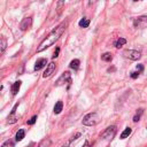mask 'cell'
<instances>
[{
  "instance_id": "ffe728a7",
  "label": "cell",
  "mask_w": 147,
  "mask_h": 147,
  "mask_svg": "<svg viewBox=\"0 0 147 147\" xmlns=\"http://www.w3.org/2000/svg\"><path fill=\"white\" fill-rule=\"evenodd\" d=\"M131 133H132V129H131V128H125V130L121 133V139H125V138H128Z\"/></svg>"
},
{
  "instance_id": "4316f807",
  "label": "cell",
  "mask_w": 147,
  "mask_h": 147,
  "mask_svg": "<svg viewBox=\"0 0 147 147\" xmlns=\"http://www.w3.org/2000/svg\"><path fill=\"white\" fill-rule=\"evenodd\" d=\"M142 70H144V65H142V64H138V65H137V71L141 72Z\"/></svg>"
},
{
  "instance_id": "277c9868",
  "label": "cell",
  "mask_w": 147,
  "mask_h": 147,
  "mask_svg": "<svg viewBox=\"0 0 147 147\" xmlns=\"http://www.w3.org/2000/svg\"><path fill=\"white\" fill-rule=\"evenodd\" d=\"M123 56L126 59H130L132 61H137L141 57V53L138 51H134V49H125V51H123Z\"/></svg>"
},
{
  "instance_id": "44dd1931",
  "label": "cell",
  "mask_w": 147,
  "mask_h": 147,
  "mask_svg": "<svg viewBox=\"0 0 147 147\" xmlns=\"http://www.w3.org/2000/svg\"><path fill=\"white\" fill-rule=\"evenodd\" d=\"M101 60L102 61H105V62H110L112 60H113V56H112V54L110 53H104L102 55H101Z\"/></svg>"
},
{
  "instance_id": "2e32d148",
  "label": "cell",
  "mask_w": 147,
  "mask_h": 147,
  "mask_svg": "<svg viewBox=\"0 0 147 147\" xmlns=\"http://www.w3.org/2000/svg\"><path fill=\"white\" fill-rule=\"evenodd\" d=\"M51 144H52L51 139H49V138H45V139H43V140L38 144V146H37V147H49V146H51Z\"/></svg>"
},
{
  "instance_id": "52a82bcc",
  "label": "cell",
  "mask_w": 147,
  "mask_h": 147,
  "mask_svg": "<svg viewBox=\"0 0 147 147\" xmlns=\"http://www.w3.org/2000/svg\"><path fill=\"white\" fill-rule=\"evenodd\" d=\"M31 25H32V17H25V19H23V21L21 22L20 29H21L22 31H27L28 29L31 28Z\"/></svg>"
},
{
  "instance_id": "d4e9b609",
  "label": "cell",
  "mask_w": 147,
  "mask_h": 147,
  "mask_svg": "<svg viewBox=\"0 0 147 147\" xmlns=\"http://www.w3.org/2000/svg\"><path fill=\"white\" fill-rule=\"evenodd\" d=\"M36 121H37V115L32 116V117H31V118H30V120H29L27 123H28L29 125H32V124H35V123H36Z\"/></svg>"
},
{
  "instance_id": "30bf717a",
  "label": "cell",
  "mask_w": 147,
  "mask_h": 147,
  "mask_svg": "<svg viewBox=\"0 0 147 147\" xmlns=\"http://www.w3.org/2000/svg\"><path fill=\"white\" fill-rule=\"evenodd\" d=\"M81 136H82V133H81V132L75 133V134H74V136H72V137H71V138H70V139H69V140L65 142V144H63L61 147H70V145H71L74 141H75V140H77V139H78Z\"/></svg>"
},
{
  "instance_id": "e0dca14e",
  "label": "cell",
  "mask_w": 147,
  "mask_h": 147,
  "mask_svg": "<svg viewBox=\"0 0 147 147\" xmlns=\"http://www.w3.org/2000/svg\"><path fill=\"white\" fill-rule=\"evenodd\" d=\"M78 25H80L81 28H88V27L90 25V20L86 19V17H84V19H82V20L78 22Z\"/></svg>"
},
{
  "instance_id": "83f0119b",
  "label": "cell",
  "mask_w": 147,
  "mask_h": 147,
  "mask_svg": "<svg viewBox=\"0 0 147 147\" xmlns=\"http://www.w3.org/2000/svg\"><path fill=\"white\" fill-rule=\"evenodd\" d=\"M83 147H91V146H90L89 141H85V144H84V146H83Z\"/></svg>"
},
{
  "instance_id": "cb8c5ba5",
  "label": "cell",
  "mask_w": 147,
  "mask_h": 147,
  "mask_svg": "<svg viewBox=\"0 0 147 147\" xmlns=\"http://www.w3.org/2000/svg\"><path fill=\"white\" fill-rule=\"evenodd\" d=\"M140 75V72L139 71H132L131 74H130V76H131V78L132 80H136V78H138V76Z\"/></svg>"
},
{
  "instance_id": "ba28073f",
  "label": "cell",
  "mask_w": 147,
  "mask_h": 147,
  "mask_svg": "<svg viewBox=\"0 0 147 147\" xmlns=\"http://www.w3.org/2000/svg\"><path fill=\"white\" fill-rule=\"evenodd\" d=\"M54 71H55V63H54V62H51L49 64H47L46 70H45V72L43 74V77H44V78H48Z\"/></svg>"
},
{
  "instance_id": "ac0fdd59",
  "label": "cell",
  "mask_w": 147,
  "mask_h": 147,
  "mask_svg": "<svg viewBox=\"0 0 147 147\" xmlns=\"http://www.w3.org/2000/svg\"><path fill=\"white\" fill-rule=\"evenodd\" d=\"M125 44H126V39H125V38H120V39H117V40L115 41L114 45H115L116 48H121V47H122L123 45H125Z\"/></svg>"
},
{
  "instance_id": "5b68a950",
  "label": "cell",
  "mask_w": 147,
  "mask_h": 147,
  "mask_svg": "<svg viewBox=\"0 0 147 147\" xmlns=\"http://www.w3.org/2000/svg\"><path fill=\"white\" fill-rule=\"evenodd\" d=\"M133 27L137 29H145L147 28V15H142L139 17H136L133 20Z\"/></svg>"
},
{
  "instance_id": "f1b7e54d",
  "label": "cell",
  "mask_w": 147,
  "mask_h": 147,
  "mask_svg": "<svg viewBox=\"0 0 147 147\" xmlns=\"http://www.w3.org/2000/svg\"><path fill=\"white\" fill-rule=\"evenodd\" d=\"M114 70H115V68H109L108 69V71H114Z\"/></svg>"
},
{
  "instance_id": "5bb4252c",
  "label": "cell",
  "mask_w": 147,
  "mask_h": 147,
  "mask_svg": "<svg viewBox=\"0 0 147 147\" xmlns=\"http://www.w3.org/2000/svg\"><path fill=\"white\" fill-rule=\"evenodd\" d=\"M24 137H25V131H24L23 129H20V130L16 132V134H15V140H16V141H21V140H23Z\"/></svg>"
},
{
  "instance_id": "9a60e30c",
  "label": "cell",
  "mask_w": 147,
  "mask_h": 147,
  "mask_svg": "<svg viewBox=\"0 0 147 147\" xmlns=\"http://www.w3.org/2000/svg\"><path fill=\"white\" fill-rule=\"evenodd\" d=\"M80 64H81V61H80L78 59H75V60H72V61L70 62L69 67H70L71 69H74V70H78V68H80Z\"/></svg>"
},
{
  "instance_id": "7a4b0ae2",
  "label": "cell",
  "mask_w": 147,
  "mask_h": 147,
  "mask_svg": "<svg viewBox=\"0 0 147 147\" xmlns=\"http://www.w3.org/2000/svg\"><path fill=\"white\" fill-rule=\"evenodd\" d=\"M99 122H100V116L98 115V113H94V112L85 115L83 117V121H82L83 125H85V126H94Z\"/></svg>"
},
{
  "instance_id": "4fadbf2b",
  "label": "cell",
  "mask_w": 147,
  "mask_h": 147,
  "mask_svg": "<svg viewBox=\"0 0 147 147\" xmlns=\"http://www.w3.org/2000/svg\"><path fill=\"white\" fill-rule=\"evenodd\" d=\"M6 48H7V41H6L5 37H1V39H0V53L4 54Z\"/></svg>"
},
{
  "instance_id": "484cf974",
  "label": "cell",
  "mask_w": 147,
  "mask_h": 147,
  "mask_svg": "<svg viewBox=\"0 0 147 147\" xmlns=\"http://www.w3.org/2000/svg\"><path fill=\"white\" fill-rule=\"evenodd\" d=\"M59 53H60V47H56V49H55V52H54V55H53V59L57 57V56H59Z\"/></svg>"
},
{
  "instance_id": "7c38bea8",
  "label": "cell",
  "mask_w": 147,
  "mask_h": 147,
  "mask_svg": "<svg viewBox=\"0 0 147 147\" xmlns=\"http://www.w3.org/2000/svg\"><path fill=\"white\" fill-rule=\"evenodd\" d=\"M62 109H63V102L62 101H57L56 104H55V106H54V108H53V112H54V114H60L61 112H62Z\"/></svg>"
},
{
  "instance_id": "3957f363",
  "label": "cell",
  "mask_w": 147,
  "mask_h": 147,
  "mask_svg": "<svg viewBox=\"0 0 147 147\" xmlns=\"http://www.w3.org/2000/svg\"><path fill=\"white\" fill-rule=\"evenodd\" d=\"M116 131H117V128L115 125H110L108 126L102 133H101V138L102 139H107V140H112L115 134H116Z\"/></svg>"
},
{
  "instance_id": "9c48e42d",
  "label": "cell",
  "mask_w": 147,
  "mask_h": 147,
  "mask_svg": "<svg viewBox=\"0 0 147 147\" xmlns=\"http://www.w3.org/2000/svg\"><path fill=\"white\" fill-rule=\"evenodd\" d=\"M47 64V60L45 59V57H41V59H38L37 61H36V63H35V71H38V70H40V69H43L45 65Z\"/></svg>"
},
{
  "instance_id": "8fae6325",
  "label": "cell",
  "mask_w": 147,
  "mask_h": 147,
  "mask_svg": "<svg viewBox=\"0 0 147 147\" xmlns=\"http://www.w3.org/2000/svg\"><path fill=\"white\" fill-rule=\"evenodd\" d=\"M21 85H22V82L21 81H17V82H15L13 84V86H12V93H13V96H16L17 94V92L20 91Z\"/></svg>"
},
{
  "instance_id": "603a6c76",
  "label": "cell",
  "mask_w": 147,
  "mask_h": 147,
  "mask_svg": "<svg viewBox=\"0 0 147 147\" xmlns=\"http://www.w3.org/2000/svg\"><path fill=\"white\" fill-rule=\"evenodd\" d=\"M1 147H14V142L12 140H7L1 145Z\"/></svg>"
},
{
  "instance_id": "7402d4cb",
  "label": "cell",
  "mask_w": 147,
  "mask_h": 147,
  "mask_svg": "<svg viewBox=\"0 0 147 147\" xmlns=\"http://www.w3.org/2000/svg\"><path fill=\"white\" fill-rule=\"evenodd\" d=\"M16 121H17V117L15 116V114H12L11 113V115L7 118V123L8 124H14V123H16Z\"/></svg>"
},
{
  "instance_id": "d6986e66",
  "label": "cell",
  "mask_w": 147,
  "mask_h": 147,
  "mask_svg": "<svg viewBox=\"0 0 147 147\" xmlns=\"http://www.w3.org/2000/svg\"><path fill=\"white\" fill-rule=\"evenodd\" d=\"M142 113H144V109H142V108H139V109L137 110L136 115L133 116V122H134V123H137L138 121H140V117H141Z\"/></svg>"
},
{
  "instance_id": "8992f818",
  "label": "cell",
  "mask_w": 147,
  "mask_h": 147,
  "mask_svg": "<svg viewBox=\"0 0 147 147\" xmlns=\"http://www.w3.org/2000/svg\"><path fill=\"white\" fill-rule=\"evenodd\" d=\"M71 83V80H70V72L69 71H64L62 75L60 76V78L56 81V83H55V86H61V85H63L64 83Z\"/></svg>"
},
{
  "instance_id": "6da1fadb",
  "label": "cell",
  "mask_w": 147,
  "mask_h": 147,
  "mask_svg": "<svg viewBox=\"0 0 147 147\" xmlns=\"http://www.w3.org/2000/svg\"><path fill=\"white\" fill-rule=\"evenodd\" d=\"M67 25H68V23L67 22H62V23H60L41 43H40V45H39V47L37 48V52L38 53H40V52H43L44 49H46V48H48L49 46H52L53 44H55V41L56 40H59V38L62 36V33L64 32V30L67 29Z\"/></svg>"
}]
</instances>
